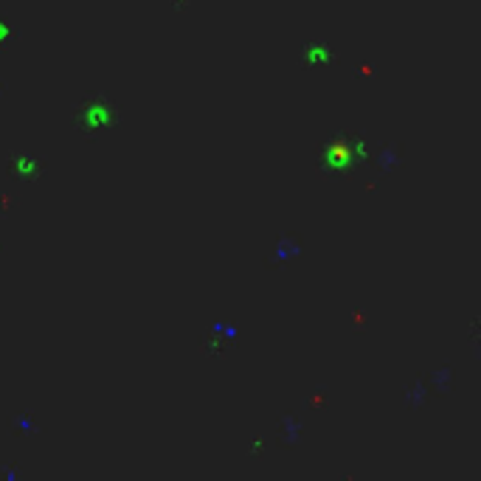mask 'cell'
Wrapping results in <instances>:
<instances>
[{
	"label": "cell",
	"instance_id": "6da1fadb",
	"mask_svg": "<svg viewBox=\"0 0 481 481\" xmlns=\"http://www.w3.org/2000/svg\"><path fill=\"white\" fill-rule=\"evenodd\" d=\"M0 96H3V87H0Z\"/></svg>",
	"mask_w": 481,
	"mask_h": 481
}]
</instances>
